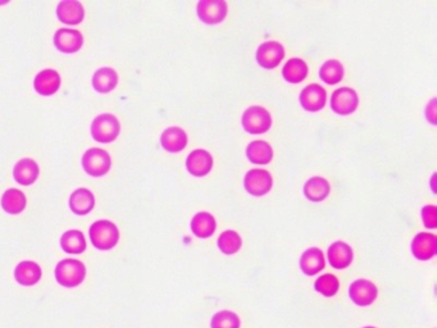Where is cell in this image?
<instances>
[{"instance_id":"obj_32","label":"cell","mask_w":437,"mask_h":328,"mask_svg":"<svg viewBox=\"0 0 437 328\" xmlns=\"http://www.w3.org/2000/svg\"><path fill=\"white\" fill-rule=\"evenodd\" d=\"M314 289L322 294L326 298L335 296L338 294V291L340 289V282L338 280V277H335L333 274L327 273L323 274L321 277H318V280L314 283Z\"/></svg>"},{"instance_id":"obj_4","label":"cell","mask_w":437,"mask_h":328,"mask_svg":"<svg viewBox=\"0 0 437 328\" xmlns=\"http://www.w3.org/2000/svg\"><path fill=\"white\" fill-rule=\"evenodd\" d=\"M121 125L119 121L113 115H100L91 124V135L97 143L109 144L115 141L119 135Z\"/></svg>"},{"instance_id":"obj_7","label":"cell","mask_w":437,"mask_h":328,"mask_svg":"<svg viewBox=\"0 0 437 328\" xmlns=\"http://www.w3.org/2000/svg\"><path fill=\"white\" fill-rule=\"evenodd\" d=\"M273 178L271 174L265 169L261 168H254L250 169L245 178H244V186L246 191L252 194L253 196H263L272 189Z\"/></svg>"},{"instance_id":"obj_5","label":"cell","mask_w":437,"mask_h":328,"mask_svg":"<svg viewBox=\"0 0 437 328\" xmlns=\"http://www.w3.org/2000/svg\"><path fill=\"white\" fill-rule=\"evenodd\" d=\"M112 165L110 155L100 148H91L82 156V167L93 177H102L108 174Z\"/></svg>"},{"instance_id":"obj_9","label":"cell","mask_w":437,"mask_h":328,"mask_svg":"<svg viewBox=\"0 0 437 328\" xmlns=\"http://www.w3.org/2000/svg\"><path fill=\"white\" fill-rule=\"evenodd\" d=\"M377 295H379V289L370 281L360 279V280L354 281L350 285V299L359 307H368L370 304H373Z\"/></svg>"},{"instance_id":"obj_6","label":"cell","mask_w":437,"mask_h":328,"mask_svg":"<svg viewBox=\"0 0 437 328\" xmlns=\"http://www.w3.org/2000/svg\"><path fill=\"white\" fill-rule=\"evenodd\" d=\"M359 106V97L355 90L350 87L338 89L331 97V108L335 113L341 116H348L355 112Z\"/></svg>"},{"instance_id":"obj_31","label":"cell","mask_w":437,"mask_h":328,"mask_svg":"<svg viewBox=\"0 0 437 328\" xmlns=\"http://www.w3.org/2000/svg\"><path fill=\"white\" fill-rule=\"evenodd\" d=\"M218 248L226 255H233L235 253L240 250L243 240L240 237V235L233 230H227L222 232V235L218 237Z\"/></svg>"},{"instance_id":"obj_19","label":"cell","mask_w":437,"mask_h":328,"mask_svg":"<svg viewBox=\"0 0 437 328\" xmlns=\"http://www.w3.org/2000/svg\"><path fill=\"white\" fill-rule=\"evenodd\" d=\"M39 165L35 161H32L29 158L21 159L20 162H17L13 168L14 180L19 184L25 185V186L34 184L36 181V178L39 177Z\"/></svg>"},{"instance_id":"obj_35","label":"cell","mask_w":437,"mask_h":328,"mask_svg":"<svg viewBox=\"0 0 437 328\" xmlns=\"http://www.w3.org/2000/svg\"><path fill=\"white\" fill-rule=\"evenodd\" d=\"M426 117L432 125H436V99H432L426 108Z\"/></svg>"},{"instance_id":"obj_10","label":"cell","mask_w":437,"mask_h":328,"mask_svg":"<svg viewBox=\"0 0 437 328\" xmlns=\"http://www.w3.org/2000/svg\"><path fill=\"white\" fill-rule=\"evenodd\" d=\"M285 57V48L279 41H265L257 50V62L267 69L276 68Z\"/></svg>"},{"instance_id":"obj_12","label":"cell","mask_w":437,"mask_h":328,"mask_svg":"<svg viewBox=\"0 0 437 328\" xmlns=\"http://www.w3.org/2000/svg\"><path fill=\"white\" fill-rule=\"evenodd\" d=\"M300 104L308 112H318L323 106H326L327 93L326 90L318 85L311 84L305 87L300 94Z\"/></svg>"},{"instance_id":"obj_26","label":"cell","mask_w":437,"mask_h":328,"mask_svg":"<svg viewBox=\"0 0 437 328\" xmlns=\"http://www.w3.org/2000/svg\"><path fill=\"white\" fill-rule=\"evenodd\" d=\"M246 155L252 163L268 164L273 158L272 146L262 140H257L248 145Z\"/></svg>"},{"instance_id":"obj_25","label":"cell","mask_w":437,"mask_h":328,"mask_svg":"<svg viewBox=\"0 0 437 328\" xmlns=\"http://www.w3.org/2000/svg\"><path fill=\"white\" fill-rule=\"evenodd\" d=\"M118 84V75L113 68L104 67L97 69L93 76V86L97 93L107 94L115 90Z\"/></svg>"},{"instance_id":"obj_21","label":"cell","mask_w":437,"mask_h":328,"mask_svg":"<svg viewBox=\"0 0 437 328\" xmlns=\"http://www.w3.org/2000/svg\"><path fill=\"white\" fill-rule=\"evenodd\" d=\"M41 267L38 263L31 261H21L14 270L16 281L22 286H32L41 279Z\"/></svg>"},{"instance_id":"obj_17","label":"cell","mask_w":437,"mask_h":328,"mask_svg":"<svg viewBox=\"0 0 437 328\" xmlns=\"http://www.w3.org/2000/svg\"><path fill=\"white\" fill-rule=\"evenodd\" d=\"M34 87L40 95L49 97L56 94L60 87V76L54 69H44L38 73L34 81Z\"/></svg>"},{"instance_id":"obj_33","label":"cell","mask_w":437,"mask_h":328,"mask_svg":"<svg viewBox=\"0 0 437 328\" xmlns=\"http://www.w3.org/2000/svg\"><path fill=\"white\" fill-rule=\"evenodd\" d=\"M241 320L239 316L230 310L218 312L211 320V328H240Z\"/></svg>"},{"instance_id":"obj_20","label":"cell","mask_w":437,"mask_h":328,"mask_svg":"<svg viewBox=\"0 0 437 328\" xmlns=\"http://www.w3.org/2000/svg\"><path fill=\"white\" fill-rule=\"evenodd\" d=\"M161 144L169 153H178L187 145V135L180 127H169L161 136Z\"/></svg>"},{"instance_id":"obj_3","label":"cell","mask_w":437,"mask_h":328,"mask_svg":"<svg viewBox=\"0 0 437 328\" xmlns=\"http://www.w3.org/2000/svg\"><path fill=\"white\" fill-rule=\"evenodd\" d=\"M241 124L246 132L252 135H261L271 128L272 117L263 106H250L244 112Z\"/></svg>"},{"instance_id":"obj_18","label":"cell","mask_w":437,"mask_h":328,"mask_svg":"<svg viewBox=\"0 0 437 328\" xmlns=\"http://www.w3.org/2000/svg\"><path fill=\"white\" fill-rule=\"evenodd\" d=\"M326 267L324 254L320 248H311L304 251L300 258V268L304 274L314 276Z\"/></svg>"},{"instance_id":"obj_13","label":"cell","mask_w":437,"mask_h":328,"mask_svg":"<svg viewBox=\"0 0 437 328\" xmlns=\"http://www.w3.org/2000/svg\"><path fill=\"white\" fill-rule=\"evenodd\" d=\"M213 158L206 150L196 149L186 159V168L195 177H204L212 171Z\"/></svg>"},{"instance_id":"obj_1","label":"cell","mask_w":437,"mask_h":328,"mask_svg":"<svg viewBox=\"0 0 437 328\" xmlns=\"http://www.w3.org/2000/svg\"><path fill=\"white\" fill-rule=\"evenodd\" d=\"M86 276L85 264L78 259H63L56 267V279L63 288H78Z\"/></svg>"},{"instance_id":"obj_2","label":"cell","mask_w":437,"mask_h":328,"mask_svg":"<svg viewBox=\"0 0 437 328\" xmlns=\"http://www.w3.org/2000/svg\"><path fill=\"white\" fill-rule=\"evenodd\" d=\"M90 239L99 250H110L119 240L118 227L107 220H100L90 227Z\"/></svg>"},{"instance_id":"obj_29","label":"cell","mask_w":437,"mask_h":328,"mask_svg":"<svg viewBox=\"0 0 437 328\" xmlns=\"http://www.w3.org/2000/svg\"><path fill=\"white\" fill-rule=\"evenodd\" d=\"M62 249L69 254H81L86 249V240L84 233L78 230L64 232L60 239Z\"/></svg>"},{"instance_id":"obj_28","label":"cell","mask_w":437,"mask_h":328,"mask_svg":"<svg viewBox=\"0 0 437 328\" xmlns=\"http://www.w3.org/2000/svg\"><path fill=\"white\" fill-rule=\"evenodd\" d=\"M308 75V66L300 58H292L286 62L282 69V76L292 84H299L303 80H305Z\"/></svg>"},{"instance_id":"obj_8","label":"cell","mask_w":437,"mask_h":328,"mask_svg":"<svg viewBox=\"0 0 437 328\" xmlns=\"http://www.w3.org/2000/svg\"><path fill=\"white\" fill-rule=\"evenodd\" d=\"M198 16L206 25L221 23L227 16V3L224 0H202L198 3Z\"/></svg>"},{"instance_id":"obj_27","label":"cell","mask_w":437,"mask_h":328,"mask_svg":"<svg viewBox=\"0 0 437 328\" xmlns=\"http://www.w3.org/2000/svg\"><path fill=\"white\" fill-rule=\"evenodd\" d=\"M1 208L10 214H20L26 208V196L19 189H10L1 196Z\"/></svg>"},{"instance_id":"obj_16","label":"cell","mask_w":437,"mask_h":328,"mask_svg":"<svg viewBox=\"0 0 437 328\" xmlns=\"http://www.w3.org/2000/svg\"><path fill=\"white\" fill-rule=\"evenodd\" d=\"M59 21L67 25H78L85 17L84 5L78 0L60 1L57 8Z\"/></svg>"},{"instance_id":"obj_22","label":"cell","mask_w":437,"mask_h":328,"mask_svg":"<svg viewBox=\"0 0 437 328\" xmlns=\"http://www.w3.org/2000/svg\"><path fill=\"white\" fill-rule=\"evenodd\" d=\"M94 205H95L94 194L88 189H78L69 198V208L72 212L78 215H85L91 212L94 209Z\"/></svg>"},{"instance_id":"obj_36","label":"cell","mask_w":437,"mask_h":328,"mask_svg":"<svg viewBox=\"0 0 437 328\" xmlns=\"http://www.w3.org/2000/svg\"><path fill=\"white\" fill-rule=\"evenodd\" d=\"M363 328H376V327H372V326H368V327H363Z\"/></svg>"},{"instance_id":"obj_15","label":"cell","mask_w":437,"mask_h":328,"mask_svg":"<svg viewBox=\"0 0 437 328\" xmlns=\"http://www.w3.org/2000/svg\"><path fill=\"white\" fill-rule=\"evenodd\" d=\"M327 257H329L331 266L335 270H344L351 264L354 253L346 242H336L329 248Z\"/></svg>"},{"instance_id":"obj_34","label":"cell","mask_w":437,"mask_h":328,"mask_svg":"<svg viewBox=\"0 0 437 328\" xmlns=\"http://www.w3.org/2000/svg\"><path fill=\"white\" fill-rule=\"evenodd\" d=\"M422 220L427 229L437 227V208L435 205H426L422 209Z\"/></svg>"},{"instance_id":"obj_14","label":"cell","mask_w":437,"mask_h":328,"mask_svg":"<svg viewBox=\"0 0 437 328\" xmlns=\"http://www.w3.org/2000/svg\"><path fill=\"white\" fill-rule=\"evenodd\" d=\"M84 44L82 34L78 30L60 29L54 35V45L63 53H76Z\"/></svg>"},{"instance_id":"obj_30","label":"cell","mask_w":437,"mask_h":328,"mask_svg":"<svg viewBox=\"0 0 437 328\" xmlns=\"http://www.w3.org/2000/svg\"><path fill=\"white\" fill-rule=\"evenodd\" d=\"M320 76H321L322 81L327 82L329 85L339 84L344 78V67L339 60L330 59V60L324 62V65L322 66Z\"/></svg>"},{"instance_id":"obj_24","label":"cell","mask_w":437,"mask_h":328,"mask_svg":"<svg viewBox=\"0 0 437 328\" xmlns=\"http://www.w3.org/2000/svg\"><path fill=\"white\" fill-rule=\"evenodd\" d=\"M215 229H217V223L211 213H198L191 220V231L199 239L211 237L215 232Z\"/></svg>"},{"instance_id":"obj_23","label":"cell","mask_w":437,"mask_h":328,"mask_svg":"<svg viewBox=\"0 0 437 328\" xmlns=\"http://www.w3.org/2000/svg\"><path fill=\"white\" fill-rule=\"evenodd\" d=\"M331 186L327 180L323 177L316 176L309 178L304 185V195L311 202H322L330 194Z\"/></svg>"},{"instance_id":"obj_11","label":"cell","mask_w":437,"mask_h":328,"mask_svg":"<svg viewBox=\"0 0 437 328\" xmlns=\"http://www.w3.org/2000/svg\"><path fill=\"white\" fill-rule=\"evenodd\" d=\"M412 253L419 261H428L437 253V239L434 233L421 232L412 242Z\"/></svg>"}]
</instances>
